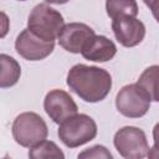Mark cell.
I'll list each match as a JSON object with an SVG mask.
<instances>
[{
    "label": "cell",
    "instance_id": "cell-1",
    "mask_svg": "<svg viewBox=\"0 0 159 159\" xmlns=\"http://www.w3.org/2000/svg\"><path fill=\"white\" fill-rule=\"evenodd\" d=\"M66 83L70 89L87 103L103 101L112 89L111 73L97 66L77 63L67 72Z\"/></svg>",
    "mask_w": 159,
    "mask_h": 159
},
{
    "label": "cell",
    "instance_id": "cell-2",
    "mask_svg": "<svg viewBox=\"0 0 159 159\" xmlns=\"http://www.w3.org/2000/svg\"><path fill=\"white\" fill-rule=\"evenodd\" d=\"M97 123L92 117L84 113H76L58 124L57 135L67 148H77L97 135Z\"/></svg>",
    "mask_w": 159,
    "mask_h": 159
},
{
    "label": "cell",
    "instance_id": "cell-3",
    "mask_svg": "<svg viewBox=\"0 0 159 159\" xmlns=\"http://www.w3.org/2000/svg\"><path fill=\"white\" fill-rule=\"evenodd\" d=\"M11 133L15 142L25 148L47 139L48 128L45 119L35 112H22L12 122Z\"/></svg>",
    "mask_w": 159,
    "mask_h": 159
},
{
    "label": "cell",
    "instance_id": "cell-4",
    "mask_svg": "<svg viewBox=\"0 0 159 159\" xmlns=\"http://www.w3.org/2000/svg\"><path fill=\"white\" fill-rule=\"evenodd\" d=\"M63 25L61 12L47 4H37L27 17V29L45 41H55Z\"/></svg>",
    "mask_w": 159,
    "mask_h": 159
},
{
    "label": "cell",
    "instance_id": "cell-5",
    "mask_svg": "<svg viewBox=\"0 0 159 159\" xmlns=\"http://www.w3.org/2000/svg\"><path fill=\"white\" fill-rule=\"evenodd\" d=\"M113 144L120 157L125 159H142L149 154V144L143 129L125 125L113 137Z\"/></svg>",
    "mask_w": 159,
    "mask_h": 159
},
{
    "label": "cell",
    "instance_id": "cell-6",
    "mask_svg": "<svg viewBox=\"0 0 159 159\" xmlns=\"http://www.w3.org/2000/svg\"><path fill=\"white\" fill-rule=\"evenodd\" d=\"M150 98L137 83L123 86L116 96L117 111L127 118H140L150 108Z\"/></svg>",
    "mask_w": 159,
    "mask_h": 159
},
{
    "label": "cell",
    "instance_id": "cell-7",
    "mask_svg": "<svg viewBox=\"0 0 159 159\" xmlns=\"http://www.w3.org/2000/svg\"><path fill=\"white\" fill-rule=\"evenodd\" d=\"M15 50L27 61H41L53 52L55 41H45L34 35L29 29H25L15 40Z\"/></svg>",
    "mask_w": 159,
    "mask_h": 159
},
{
    "label": "cell",
    "instance_id": "cell-8",
    "mask_svg": "<svg viewBox=\"0 0 159 159\" xmlns=\"http://www.w3.org/2000/svg\"><path fill=\"white\" fill-rule=\"evenodd\" d=\"M43 109L52 122L60 124L66 118L76 114L78 107L70 93L63 89L55 88L46 93L43 99Z\"/></svg>",
    "mask_w": 159,
    "mask_h": 159
},
{
    "label": "cell",
    "instance_id": "cell-9",
    "mask_svg": "<svg viewBox=\"0 0 159 159\" xmlns=\"http://www.w3.org/2000/svg\"><path fill=\"white\" fill-rule=\"evenodd\" d=\"M112 31L122 46L134 47L144 40L145 25L133 16H117L112 19Z\"/></svg>",
    "mask_w": 159,
    "mask_h": 159
},
{
    "label": "cell",
    "instance_id": "cell-10",
    "mask_svg": "<svg viewBox=\"0 0 159 159\" xmlns=\"http://www.w3.org/2000/svg\"><path fill=\"white\" fill-rule=\"evenodd\" d=\"M94 30L83 22H70L62 26L57 39L60 46L71 53H81L84 45L94 36Z\"/></svg>",
    "mask_w": 159,
    "mask_h": 159
},
{
    "label": "cell",
    "instance_id": "cell-11",
    "mask_svg": "<svg viewBox=\"0 0 159 159\" xmlns=\"http://www.w3.org/2000/svg\"><path fill=\"white\" fill-rule=\"evenodd\" d=\"M117 53L116 43L103 35H94L82 48L81 55L93 62L111 61Z\"/></svg>",
    "mask_w": 159,
    "mask_h": 159
},
{
    "label": "cell",
    "instance_id": "cell-12",
    "mask_svg": "<svg viewBox=\"0 0 159 159\" xmlns=\"http://www.w3.org/2000/svg\"><path fill=\"white\" fill-rule=\"evenodd\" d=\"M21 76L20 63L6 53H0V88L15 86Z\"/></svg>",
    "mask_w": 159,
    "mask_h": 159
},
{
    "label": "cell",
    "instance_id": "cell-13",
    "mask_svg": "<svg viewBox=\"0 0 159 159\" xmlns=\"http://www.w3.org/2000/svg\"><path fill=\"white\" fill-rule=\"evenodd\" d=\"M158 71L159 67L158 65L149 66L145 68L142 75L139 76L137 84L144 89V92L149 96L152 102H158Z\"/></svg>",
    "mask_w": 159,
    "mask_h": 159
},
{
    "label": "cell",
    "instance_id": "cell-14",
    "mask_svg": "<svg viewBox=\"0 0 159 159\" xmlns=\"http://www.w3.org/2000/svg\"><path fill=\"white\" fill-rule=\"evenodd\" d=\"M106 11L111 19L117 16H133L138 15L137 0H106Z\"/></svg>",
    "mask_w": 159,
    "mask_h": 159
},
{
    "label": "cell",
    "instance_id": "cell-15",
    "mask_svg": "<svg viewBox=\"0 0 159 159\" xmlns=\"http://www.w3.org/2000/svg\"><path fill=\"white\" fill-rule=\"evenodd\" d=\"M29 157L31 159H48V158L63 159L65 154L55 142L45 139L30 148Z\"/></svg>",
    "mask_w": 159,
    "mask_h": 159
},
{
    "label": "cell",
    "instance_id": "cell-16",
    "mask_svg": "<svg viewBox=\"0 0 159 159\" xmlns=\"http://www.w3.org/2000/svg\"><path fill=\"white\" fill-rule=\"evenodd\" d=\"M78 158H83V159H112L113 155L111 154V152L104 147V145H93L91 148L84 149L83 152H81L78 154Z\"/></svg>",
    "mask_w": 159,
    "mask_h": 159
},
{
    "label": "cell",
    "instance_id": "cell-17",
    "mask_svg": "<svg viewBox=\"0 0 159 159\" xmlns=\"http://www.w3.org/2000/svg\"><path fill=\"white\" fill-rule=\"evenodd\" d=\"M9 30H10V19L4 11H0V39H4L9 34Z\"/></svg>",
    "mask_w": 159,
    "mask_h": 159
},
{
    "label": "cell",
    "instance_id": "cell-18",
    "mask_svg": "<svg viewBox=\"0 0 159 159\" xmlns=\"http://www.w3.org/2000/svg\"><path fill=\"white\" fill-rule=\"evenodd\" d=\"M144 4L152 10L153 16L157 19V10H158V0H143Z\"/></svg>",
    "mask_w": 159,
    "mask_h": 159
},
{
    "label": "cell",
    "instance_id": "cell-19",
    "mask_svg": "<svg viewBox=\"0 0 159 159\" xmlns=\"http://www.w3.org/2000/svg\"><path fill=\"white\" fill-rule=\"evenodd\" d=\"M48 4H55V5H63L66 2H68L70 0H45Z\"/></svg>",
    "mask_w": 159,
    "mask_h": 159
},
{
    "label": "cell",
    "instance_id": "cell-20",
    "mask_svg": "<svg viewBox=\"0 0 159 159\" xmlns=\"http://www.w3.org/2000/svg\"><path fill=\"white\" fill-rule=\"evenodd\" d=\"M17 1H26V0H17Z\"/></svg>",
    "mask_w": 159,
    "mask_h": 159
}]
</instances>
